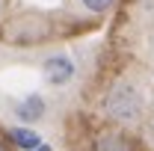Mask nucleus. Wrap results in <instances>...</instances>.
Instances as JSON below:
<instances>
[{
  "label": "nucleus",
  "instance_id": "f257e3e1",
  "mask_svg": "<svg viewBox=\"0 0 154 151\" xmlns=\"http://www.w3.org/2000/svg\"><path fill=\"white\" fill-rule=\"evenodd\" d=\"M142 110H145V98L139 92V86L128 83V80L110 86V92L104 95V113L110 116V119H116V122H122V125L139 122L142 119Z\"/></svg>",
  "mask_w": 154,
  "mask_h": 151
},
{
  "label": "nucleus",
  "instance_id": "f03ea898",
  "mask_svg": "<svg viewBox=\"0 0 154 151\" xmlns=\"http://www.w3.org/2000/svg\"><path fill=\"white\" fill-rule=\"evenodd\" d=\"M42 71H45V80L51 86H65L74 77V62L65 54H54V57H48L42 62Z\"/></svg>",
  "mask_w": 154,
  "mask_h": 151
},
{
  "label": "nucleus",
  "instance_id": "7ed1b4c3",
  "mask_svg": "<svg viewBox=\"0 0 154 151\" xmlns=\"http://www.w3.org/2000/svg\"><path fill=\"white\" fill-rule=\"evenodd\" d=\"M45 110H48V104H45L42 95H27L24 101L15 104V116H18V122H24V125H33L38 119H45Z\"/></svg>",
  "mask_w": 154,
  "mask_h": 151
},
{
  "label": "nucleus",
  "instance_id": "20e7f679",
  "mask_svg": "<svg viewBox=\"0 0 154 151\" xmlns=\"http://www.w3.org/2000/svg\"><path fill=\"white\" fill-rule=\"evenodd\" d=\"M92 151H134V145H131V139H128L125 133L104 131V133H98V136H95Z\"/></svg>",
  "mask_w": 154,
  "mask_h": 151
},
{
  "label": "nucleus",
  "instance_id": "39448f33",
  "mask_svg": "<svg viewBox=\"0 0 154 151\" xmlns=\"http://www.w3.org/2000/svg\"><path fill=\"white\" fill-rule=\"evenodd\" d=\"M6 133H9V139H12L21 151H36V148H42V136H38L33 128H21V125H18V128H9Z\"/></svg>",
  "mask_w": 154,
  "mask_h": 151
},
{
  "label": "nucleus",
  "instance_id": "423d86ee",
  "mask_svg": "<svg viewBox=\"0 0 154 151\" xmlns=\"http://www.w3.org/2000/svg\"><path fill=\"white\" fill-rule=\"evenodd\" d=\"M80 6L86 12H92V15H104V12H110L116 6V0H80Z\"/></svg>",
  "mask_w": 154,
  "mask_h": 151
},
{
  "label": "nucleus",
  "instance_id": "0eeeda50",
  "mask_svg": "<svg viewBox=\"0 0 154 151\" xmlns=\"http://www.w3.org/2000/svg\"><path fill=\"white\" fill-rule=\"evenodd\" d=\"M36 151H51V148H48V145H42V148H36Z\"/></svg>",
  "mask_w": 154,
  "mask_h": 151
},
{
  "label": "nucleus",
  "instance_id": "6e6552de",
  "mask_svg": "<svg viewBox=\"0 0 154 151\" xmlns=\"http://www.w3.org/2000/svg\"><path fill=\"white\" fill-rule=\"evenodd\" d=\"M0 151H9V148H6V145H3V142H0Z\"/></svg>",
  "mask_w": 154,
  "mask_h": 151
},
{
  "label": "nucleus",
  "instance_id": "1a4fd4ad",
  "mask_svg": "<svg viewBox=\"0 0 154 151\" xmlns=\"http://www.w3.org/2000/svg\"><path fill=\"white\" fill-rule=\"evenodd\" d=\"M151 136H154V125H151Z\"/></svg>",
  "mask_w": 154,
  "mask_h": 151
}]
</instances>
